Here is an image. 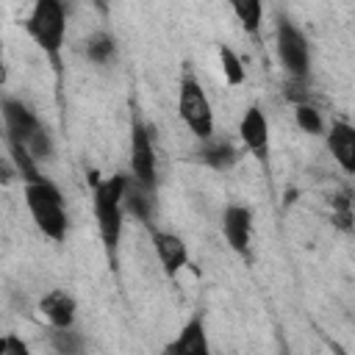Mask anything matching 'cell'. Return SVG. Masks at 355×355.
Instances as JSON below:
<instances>
[{
  "mask_svg": "<svg viewBox=\"0 0 355 355\" xmlns=\"http://www.w3.org/2000/svg\"><path fill=\"white\" fill-rule=\"evenodd\" d=\"M25 28L58 69V53L64 47V33H67V8L58 0H39L28 14Z\"/></svg>",
  "mask_w": 355,
  "mask_h": 355,
  "instance_id": "3",
  "label": "cell"
},
{
  "mask_svg": "<svg viewBox=\"0 0 355 355\" xmlns=\"http://www.w3.org/2000/svg\"><path fill=\"white\" fill-rule=\"evenodd\" d=\"M330 211H333V225L341 227V230H352V222H355V208H352V200H347L344 194H336L330 200Z\"/></svg>",
  "mask_w": 355,
  "mask_h": 355,
  "instance_id": "21",
  "label": "cell"
},
{
  "mask_svg": "<svg viewBox=\"0 0 355 355\" xmlns=\"http://www.w3.org/2000/svg\"><path fill=\"white\" fill-rule=\"evenodd\" d=\"M286 355H288V352H286Z\"/></svg>",
  "mask_w": 355,
  "mask_h": 355,
  "instance_id": "26",
  "label": "cell"
},
{
  "mask_svg": "<svg viewBox=\"0 0 355 355\" xmlns=\"http://www.w3.org/2000/svg\"><path fill=\"white\" fill-rule=\"evenodd\" d=\"M164 355H211V344L205 336L202 316H191L180 333L164 347Z\"/></svg>",
  "mask_w": 355,
  "mask_h": 355,
  "instance_id": "10",
  "label": "cell"
},
{
  "mask_svg": "<svg viewBox=\"0 0 355 355\" xmlns=\"http://www.w3.org/2000/svg\"><path fill=\"white\" fill-rule=\"evenodd\" d=\"M3 125H6L8 141H19V144H28L31 136L42 128V122L36 119V114L22 100H14V97H6L3 100Z\"/></svg>",
  "mask_w": 355,
  "mask_h": 355,
  "instance_id": "8",
  "label": "cell"
},
{
  "mask_svg": "<svg viewBox=\"0 0 355 355\" xmlns=\"http://www.w3.org/2000/svg\"><path fill=\"white\" fill-rule=\"evenodd\" d=\"M153 247H155V255H158V261H161V266L169 277H175L189 263V250H186L183 239L175 236V233L153 230Z\"/></svg>",
  "mask_w": 355,
  "mask_h": 355,
  "instance_id": "11",
  "label": "cell"
},
{
  "mask_svg": "<svg viewBox=\"0 0 355 355\" xmlns=\"http://www.w3.org/2000/svg\"><path fill=\"white\" fill-rule=\"evenodd\" d=\"M352 208H355V194H352Z\"/></svg>",
  "mask_w": 355,
  "mask_h": 355,
  "instance_id": "25",
  "label": "cell"
},
{
  "mask_svg": "<svg viewBox=\"0 0 355 355\" xmlns=\"http://www.w3.org/2000/svg\"><path fill=\"white\" fill-rule=\"evenodd\" d=\"M219 64H222V75H225V80L230 86H241L244 83V78H247L244 64L227 44H219Z\"/></svg>",
  "mask_w": 355,
  "mask_h": 355,
  "instance_id": "19",
  "label": "cell"
},
{
  "mask_svg": "<svg viewBox=\"0 0 355 355\" xmlns=\"http://www.w3.org/2000/svg\"><path fill=\"white\" fill-rule=\"evenodd\" d=\"M233 8V14H236V19L241 22V28L247 31V33H258V28H261V17H263V6L258 3V0H244V3H233L230 6Z\"/></svg>",
  "mask_w": 355,
  "mask_h": 355,
  "instance_id": "18",
  "label": "cell"
},
{
  "mask_svg": "<svg viewBox=\"0 0 355 355\" xmlns=\"http://www.w3.org/2000/svg\"><path fill=\"white\" fill-rule=\"evenodd\" d=\"M25 202L28 211L36 222V227L53 239V241H64L67 236V211H64V197L58 191V186L47 178L28 183L25 186Z\"/></svg>",
  "mask_w": 355,
  "mask_h": 355,
  "instance_id": "2",
  "label": "cell"
},
{
  "mask_svg": "<svg viewBox=\"0 0 355 355\" xmlns=\"http://www.w3.org/2000/svg\"><path fill=\"white\" fill-rule=\"evenodd\" d=\"M8 150H11V161H14V166H17V175L22 178L25 186H28V183H36V180L44 178V175L39 172V166H36V158L31 155V150H28L25 144H19V141H8Z\"/></svg>",
  "mask_w": 355,
  "mask_h": 355,
  "instance_id": "16",
  "label": "cell"
},
{
  "mask_svg": "<svg viewBox=\"0 0 355 355\" xmlns=\"http://www.w3.org/2000/svg\"><path fill=\"white\" fill-rule=\"evenodd\" d=\"M125 183L128 175H114L105 178L94 186V216H97V230L103 239L105 252L111 261L116 258L119 236H122V216H125Z\"/></svg>",
  "mask_w": 355,
  "mask_h": 355,
  "instance_id": "1",
  "label": "cell"
},
{
  "mask_svg": "<svg viewBox=\"0 0 355 355\" xmlns=\"http://www.w3.org/2000/svg\"><path fill=\"white\" fill-rule=\"evenodd\" d=\"M236 158H239L236 150L225 139H208L205 147L200 150V161L208 164L211 169H230L236 164Z\"/></svg>",
  "mask_w": 355,
  "mask_h": 355,
  "instance_id": "15",
  "label": "cell"
},
{
  "mask_svg": "<svg viewBox=\"0 0 355 355\" xmlns=\"http://www.w3.org/2000/svg\"><path fill=\"white\" fill-rule=\"evenodd\" d=\"M86 58L89 61H94V64H108L111 58H114V50H116V44H114V36L111 33H92L89 39H86Z\"/></svg>",
  "mask_w": 355,
  "mask_h": 355,
  "instance_id": "17",
  "label": "cell"
},
{
  "mask_svg": "<svg viewBox=\"0 0 355 355\" xmlns=\"http://www.w3.org/2000/svg\"><path fill=\"white\" fill-rule=\"evenodd\" d=\"M125 211L133 214L139 222L150 225L153 211H155V189H147L133 175H128V183H125Z\"/></svg>",
  "mask_w": 355,
  "mask_h": 355,
  "instance_id": "14",
  "label": "cell"
},
{
  "mask_svg": "<svg viewBox=\"0 0 355 355\" xmlns=\"http://www.w3.org/2000/svg\"><path fill=\"white\" fill-rule=\"evenodd\" d=\"M25 147L31 150V155H33L36 161H47V158H53V139H50V130L42 125V128L31 136V141H28Z\"/></svg>",
  "mask_w": 355,
  "mask_h": 355,
  "instance_id": "23",
  "label": "cell"
},
{
  "mask_svg": "<svg viewBox=\"0 0 355 355\" xmlns=\"http://www.w3.org/2000/svg\"><path fill=\"white\" fill-rule=\"evenodd\" d=\"M178 114L183 119V125L202 141L214 139V108L211 100L205 94V89L200 86V80L191 75V69L183 72L180 78V89H178Z\"/></svg>",
  "mask_w": 355,
  "mask_h": 355,
  "instance_id": "4",
  "label": "cell"
},
{
  "mask_svg": "<svg viewBox=\"0 0 355 355\" xmlns=\"http://www.w3.org/2000/svg\"><path fill=\"white\" fill-rule=\"evenodd\" d=\"M275 42H277V58H280L283 69L288 72V78L305 80L308 72H311V50H308V42H305L302 31L294 22L280 19Z\"/></svg>",
  "mask_w": 355,
  "mask_h": 355,
  "instance_id": "5",
  "label": "cell"
},
{
  "mask_svg": "<svg viewBox=\"0 0 355 355\" xmlns=\"http://www.w3.org/2000/svg\"><path fill=\"white\" fill-rule=\"evenodd\" d=\"M39 311L42 316L50 322V327H58V330H67L75 324V300L61 291V288H53L42 297L39 302Z\"/></svg>",
  "mask_w": 355,
  "mask_h": 355,
  "instance_id": "13",
  "label": "cell"
},
{
  "mask_svg": "<svg viewBox=\"0 0 355 355\" xmlns=\"http://www.w3.org/2000/svg\"><path fill=\"white\" fill-rule=\"evenodd\" d=\"M327 150L347 175H355V125L333 122L327 130Z\"/></svg>",
  "mask_w": 355,
  "mask_h": 355,
  "instance_id": "12",
  "label": "cell"
},
{
  "mask_svg": "<svg viewBox=\"0 0 355 355\" xmlns=\"http://www.w3.org/2000/svg\"><path fill=\"white\" fill-rule=\"evenodd\" d=\"M50 344H53V349H55L58 355H80V352H83V338H80V333H75L72 327H67V330L53 327Z\"/></svg>",
  "mask_w": 355,
  "mask_h": 355,
  "instance_id": "20",
  "label": "cell"
},
{
  "mask_svg": "<svg viewBox=\"0 0 355 355\" xmlns=\"http://www.w3.org/2000/svg\"><path fill=\"white\" fill-rule=\"evenodd\" d=\"M222 233H225V241L230 244V250L247 258L250 255V239H252V214H250V208L230 202L222 211Z\"/></svg>",
  "mask_w": 355,
  "mask_h": 355,
  "instance_id": "7",
  "label": "cell"
},
{
  "mask_svg": "<svg viewBox=\"0 0 355 355\" xmlns=\"http://www.w3.org/2000/svg\"><path fill=\"white\" fill-rule=\"evenodd\" d=\"M294 119H297V125H300L305 133H311V136H319V133L324 130V122H322L319 111H316L311 103H302V105H297V111H294Z\"/></svg>",
  "mask_w": 355,
  "mask_h": 355,
  "instance_id": "22",
  "label": "cell"
},
{
  "mask_svg": "<svg viewBox=\"0 0 355 355\" xmlns=\"http://www.w3.org/2000/svg\"><path fill=\"white\" fill-rule=\"evenodd\" d=\"M239 136L244 141V147L258 158V161H266L269 158V125H266V116L258 105L247 108L241 122H239Z\"/></svg>",
  "mask_w": 355,
  "mask_h": 355,
  "instance_id": "9",
  "label": "cell"
},
{
  "mask_svg": "<svg viewBox=\"0 0 355 355\" xmlns=\"http://www.w3.org/2000/svg\"><path fill=\"white\" fill-rule=\"evenodd\" d=\"M130 175L141 186L155 189V150L147 125L139 119L130 122Z\"/></svg>",
  "mask_w": 355,
  "mask_h": 355,
  "instance_id": "6",
  "label": "cell"
},
{
  "mask_svg": "<svg viewBox=\"0 0 355 355\" xmlns=\"http://www.w3.org/2000/svg\"><path fill=\"white\" fill-rule=\"evenodd\" d=\"M0 355H31V349H28V344H25L19 336L8 333V336H3V341H0Z\"/></svg>",
  "mask_w": 355,
  "mask_h": 355,
  "instance_id": "24",
  "label": "cell"
}]
</instances>
